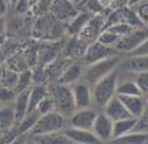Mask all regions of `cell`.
Wrapping results in <instances>:
<instances>
[{
    "label": "cell",
    "mask_w": 148,
    "mask_h": 144,
    "mask_svg": "<svg viewBox=\"0 0 148 144\" xmlns=\"http://www.w3.org/2000/svg\"><path fill=\"white\" fill-rule=\"evenodd\" d=\"M119 37H117L114 33H112L110 30H108L106 28H105V30L102 32V33L98 36L97 38V42L101 45H103V46H108V47H115V45L119 42Z\"/></svg>",
    "instance_id": "cell-28"
},
{
    "label": "cell",
    "mask_w": 148,
    "mask_h": 144,
    "mask_svg": "<svg viewBox=\"0 0 148 144\" xmlns=\"http://www.w3.org/2000/svg\"><path fill=\"white\" fill-rule=\"evenodd\" d=\"M39 0H29V4H30V8H33L34 5H36L37 3H38Z\"/></svg>",
    "instance_id": "cell-43"
},
{
    "label": "cell",
    "mask_w": 148,
    "mask_h": 144,
    "mask_svg": "<svg viewBox=\"0 0 148 144\" xmlns=\"http://www.w3.org/2000/svg\"><path fill=\"white\" fill-rule=\"evenodd\" d=\"M53 1H54V0H39L38 3L33 7L34 12H36L37 14H42V16H43V14H45L46 12L50 9L51 3H53Z\"/></svg>",
    "instance_id": "cell-36"
},
{
    "label": "cell",
    "mask_w": 148,
    "mask_h": 144,
    "mask_svg": "<svg viewBox=\"0 0 148 144\" xmlns=\"http://www.w3.org/2000/svg\"><path fill=\"white\" fill-rule=\"evenodd\" d=\"M68 139L73 144H102L90 130H79V128L67 127L63 130Z\"/></svg>",
    "instance_id": "cell-19"
},
{
    "label": "cell",
    "mask_w": 148,
    "mask_h": 144,
    "mask_svg": "<svg viewBox=\"0 0 148 144\" xmlns=\"http://www.w3.org/2000/svg\"><path fill=\"white\" fill-rule=\"evenodd\" d=\"M134 131L148 134V104H147V108H145L144 113L136 119V126H135Z\"/></svg>",
    "instance_id": "cell-34"
},
{
    "label": "cell",
    "mask_w": 148,
    "mask_h": 144,
    "mask_svg": "<svg viewBox=\"0 0 148 144\" xmlns=\"http://www.w3.org/2000/svg\"><path fill=\"white\" fill-rule=\"evenodd\" d=\"M68 127V119L59 114L58 111H50L47 114L39 115L37 122L29 131V136H38L45 135V134L58 132L63 131Z\"/></svg>",
    "instance_id": "cell-4"
},
{
    "label": "cell",
    "mask_w": 148,
    "mask_h": 144,
    "mask_svg": "<svg viewBox=\"0 0 148 144\" xmlns=\"http://www.w3.org/2000/svg\"><path fill=\"white\" fill-rule=\"evenodd\" d=\"M118 69L123 72H148V55H139V56H123Z\"/></svg>",
    "instance_id": "cell-14"
},
{
    "label": "cell",
    "mask_w": 148,
    "mask_h": 144,
    "mask_svg": "<svg viewBox=\"0 0 148 144\" xmlns=\"http://www.w3.org/2000/svg\"><path fill=\"white\" fill-rule=\"evenodd\" d=\"M118 76H119V69H114L109 75L102 77L100 81L90 86L92 92V108L97 111H101L105 105L115 97V89H117Z\"/></svg>",
    "instance_id": "cell-1"
},
{
    "label": "cell",
    "mask_w": 148,
    "mask_h": 144,
    "mask_svg": "<svg viewBox=\"0 0 148 144\" xmlns=\"http://www.w3.org/2000/svg\"><path fill=\"white\" fill-rule=\"evenodd\" d=\"M97 113L98 111L93 108L75 110L72 115L68 118V127L79 128V130H92Z\"/></svg>",
    "instance_id": "cell-11"
},
{
    "label": "cell",
    "mask_w": 148,
    "mask_h": 144,
    "mask_svg": "<svg viewBox=\"0 0 148 144\" xmlns=\"http://www.w3.org/2000/svg\"><path fill=\"white\" fill-rule=\"evenodd\" d=\"M25 144H38V143H37V141L34 140L32 136H28V139L25 140Z\"/></svg>",
    "instance_id": "cell-42"
},
{
    "label": "cell",
    "mask_w": 148,
    "mask_h": 144,
    "mask_svg": "<svg viewBox=\"0 0 148 144\" xmlns=\"http://www.w3.org/2000/svg\"><path fill=\"white\" fill-rule=\"evenodd\" d=\"M106 29L110 30L112 33H114L115 36L119 37V38H123L125 36L130 34L134 29H136V28L132 26V25H129V24H113V25L106 26Z\"/></svg>",
    "instance_id": "cell-31"
},
{
    "label": "cell",
    "mask_w": 148,
    "mask_h": 144,
    "mask_svg": "<svg viewBox=\"0 0 148 144\" xmlns=\"http://www.w3.org/2000/svg\"><path fill=\"white\" fill-rule=\"evenodd\" d=\"M132 79H134L136 86L139 88L142 96H147L148 94V72L132 73Z\"/></svg>",
    "instance_id": "cell-30"
},
{
    "label": "cell",
    "mask_w": 148,
    "mask_h": 144,
    "mask_svg": "<svg viewBox=\"0 0 148 144\" xmlns=\"http://www.w3.org/2000/svg\"><path fill=\"white\" fill-rule=\"evenodd\" d=\"M49 11L54 19L64 24H68L79 13L71 0H54Z\"/></svg>",
    "instance_id": "cell-10"
},
{
    "label": "cell",
    "mask_w": 148,
    "mask_h": 144,
    "mask_svg": "<svg viewBox=\"0 0 148 144\" xmlns=\"http://www.w3.org/2000/svg\"><path fill=\"white\" fill-rule=\"evenodd\" d=\"M14 125H16V119H14L12 106H3L0 109V143L5 138L7 134L13 128Z\"/></svg>",
    "instance_id": "cell-21"
},
{
    "label": "cell",
    "mask_w": 148,
    "mask_h": 144,
    "mask_svg": "<svg viewBox=\"0 0 148 144\" xmlns=\"http://www.w3.org/2000/svg\"><path fill=\"white\" fill-rule=\"evenodd\" d=\"M139 55H148V38L140 46H138L134 51H131L129 55L126 56H139Z\"/></svg>",
    "instance_id": "cell-37"
},
{
    "label": "cell",
    "mask_w": 148,
    "mask_h": 144,
    "mask_svg": "<svg viewBox=\"0 0 148 144\" xmlns=\"http://www.w3.org/2000/svg\"><path fill=\"white\" fill-rule=\"evenodd\" d=\"M113 24H129L135 28L144 26L134 9L127 5H122L121 8L114 9L113 12H110V14L106 16V26L113 25Z\"/></svg>",
    "instance_id": "cell-7"
},
{
    "label": "cell",
    "mask_w": 148,
    "mask_h": 144,
    "mask_svg": "<svg viewBox=\"0 0 148 144\" xmlns=\"http://www.w3.org/2000/svg\"><path fill=\"white\" fill-rule=\"evenodd\" d=\"M83 69H84V66L81 64V62L72 60L66 67V69L63 71V73L60 75V77L58 79L56 83L62 84V85H67V86L73 85L75 83L81 80V77H83Z\"/></svg>",
    "instance_id": "cell-15"
},
{
    "label": "cell",
    "mask_w": 148,
    "mask_h": 144,
    "mask_svg": "<svg viewBox=\"0 0 148 144\" xmlns=\"http://www.w3.org/2000/svg\"><path fill=\"white\" fill-rule=\"evenodd\" d=\"M88 45L85 42H83L81 39H79L77 37H71L68 39V42L64 45V47L62 49L63 53H62V56L63 58L71 59V60H81V58L85 54V50H87Z\"/></svg>",
    "instance_id": "cell-16"
},
{
    "label": "cell",
    "mask_w": 148,
    "mask_h": 144,
    "mask_svg": "<svg viewBox=\"0 0 148 144\" xmlns=\"http://www.w3.org/2000/svg\"><path fill=\"white\" fill-rule=\"evenodd\" d=\"M1 43H3V38H0V46H1Z\"/></svg>",
    "instance_id": "cell-45"
},
{
    "label": "cell",
    "mask_w": 148,
    "mask_h": 144,
    "mask_svg": "<svg viewBox=\"0 0 148 144\" xmlns=\"http://www.w3.org/2000/svg\"><path fill=\"white\" fill-rule=\"evenodd\" d=\"M90 131L102 144L110 143L113 140V121L102 111H98Z\"/></svg>",
    "instance_id": "cell-9"
},
{
    "label": "cell",
    "mask_w": 148,
    "mask_h": 144,
    "mask_svg": "<svg viewBox=\"0 0 148 144\" xmlns=\"http://www.w3.org/2000/svg\"><path fill=\"white\" fill-rule=\"evenodd\" d=\"M3 106H4V105H3V104H1V102H0V109L3 108Z\"/></svg>",
    "instance_id": "cell-46"
},
{
    "label": "cell",
    "mask_w": 148,
    "mask_h": 144,
    "mask_svg": "<svg viewBox=\"0 0 148 144\" xmlns=\"http://www.w3.org/2000/svg\"><path fill=\"white\" fill-rule=\"evenodd\" d=\"M17 77H18V73L14 71H11V69H5L1 73V77H0V84L9 89H13L17 84Z\"/></svg>",
    "instance_id": "cell-29"
},
{
    "label": "cell",
    "mask_w": 148,
    "mask_h": 144,
    "mask_svg": "<svg viewBox=\"0 0 148 144\" xmlns=\"http://www.w3.org/2000/svg\"><path fill=\"white\" fill-rule=\"evenodd\" d=\"M8 29V24H7V19L5 17H0V38H4Z\"/></svg>",
    "instance_id": "cell-39"
},
{
    "label": "cell",
    "mask_w": 148,
    "mask_h": 144,
    "mask_svg": "<svg viewBox=\"0 0 148 144\" xmlns=\"http://www.w3.org/2000/svg\"><path fill=\"white\" fill-rule=\"evenodd\" d=\"M33 85V72L30 69H26L24 72H20L18 77H17V84L14 86V92L20 93V92H24L26 89H30V86Z\"/></svg>",
    "instance_id": "cell-27"
},
{
    "label": "cell",
    "mask_w": 148,
    "mask_h": 144,
    "mask_svg": "<svg viewBox=\"0 0 148 144\" xmlns=\"http://www.w3.org/2000/svg\"><path fill=\"white\" fill-rule=\"evenodd\" d=\"M108 144H148V134L132 131L127 135L114 139Z\"/></svg>",
    "instance_id": "cell-26"
},
{
    "label": "cell",
    "mask_w": 148,
    "mask_h": 144,
    "mask_svg": "<svg viewBox=\"0 0 148 144\" xmlns=\"http://www.w3.org/2000/svg\"><path fill=\"white\" fill-rule=\"evenodd\" d=\"M147 38H148V26L136 28L130 34L121 38L119 42L115 45L114 49L119 54H122L123 56H126V55H129L131 51H134L138 46H140Z\"/></svg>",
    "instance_id": "cell-6"
},
{
    "label": "cell",
    "mask_w": 148,
    "mask_h": 144,
    "mask_svg": "<svg viewBox=\"0 0 148 144\" xmlns=\"http://www.w3.org/2000/svg\"><path fill=\"white\" fill-rule=\"evenodd\" d=\"M47 88H49V97L53 101L55 111H58L59 114H62L63 117H66L68 119L73 114V111L76 110L71 86L53 83L50 85H47Z\"/></svg>",
    "instance_id": "cell-3"
},
{
    "label": "cell",
    "mask_w": 148,
    "mask_h": 144,
    "mask_svg": "<svg viewBox=\"0 0 148 144\" xmlns=\"http://www.w3.org/2000/svg\"><path fill=\"white\" fill-rule=\"evenodd\" d=\"M118 98L125 105L130 115L135 119L139 118L147 108V101L144 96H118Z\"/></svg>",
    "instance_id": "cell-17"
},
{
    "label": "cell",
    "mask_w": 148,
    "mask_h": 144,
    "mask_svg": "<svg viewBox=\"0 0 148 144\" xmlns=\"http://www.w3.org/2000/svg\"><path fill=\"white\" fill-rule=\"evenodd\" d=\"M144 26H148V0H140L132 8Z\"/></svg>",
    "instance_id": "cell-32"
},
{
    "label": "cell",
    "mask_w": 148,
    "mask_h": 144,
    "mask_svg": "<svg viewBox=\"0 0 148 144\" xmlns=\"http://www.w3.org/2000/svg\"><path fill=\"white\" fill-rule=\"evenodd\" d=\"M71 92H72L76 110L92 108V92H90V86L85 81L80 80L71 85Z\"/></svg>",
    "instance_id": "cell-12"
},
{
    "label": "cell",
    "mask_w": 148,
    "mask_h": 144,
    "mask_svg": "<svg viewBox=\"0 0 148 144\" xmlns=\"http://www.w3.org/2000/svg\"><path fill=\"white\" fill-rule=\"evenodd\" d=\"M55 109H54V104H53V101H51V98L49 97H46V98H43V100L39 102V105L37 106V109H36V111L39 114V115H43V114H47V113H50V111H54Z\"/></svg>",
    "instance_id": "cell-35"
},
{
    "label": "cell",
    "mask_w": 148,
    "mask_h": 144,
    "mask_svg": "<svg viewBox=\"0 0 148 144\" xmlns=\"http://www.w3.org/2000/svg\"><path fill=\"white\" fill-rule=\"evenodd\" d=\"M14 97H16V92L13 89H9L0 84V102L3 104L4 106L12 105Z\"/></svg>",
    "instance_id": "cell-33"
},
{
    "label": "cell",
    "mask_w": 148,
    "mask_h": 144,
    "mask_svg": "<svg viewBox=\"0 0 148 144\" xmlns=\"http://www.w3.org/2000/svg\"><path fill=\"white\" fill-rule=\"evenodd\" d=\"M102 111L105 115H108L113 122H117V121H122V119H127V118H132L129 114L127 109L125 108L121 100L118 98V96L113 97L109 102L105 105V108L102 109Z\"/></svg>",
    "instance_id": "cell-18"
},
{
    "label": "cell",
    "mask_w": 148,
    "mask_h": 144,
    "mask_svg": "<svg viewBox=\"0 0 148 144\" xmlns=\"http://www.w3.org/2000/svg\"><path fill=\"white\" fill-rule=\"evenodd\" d=\"M122 59H123V55L117 54V55L109 56V58L102 59L100 62H96V63L89 64V66H85L83 69L81 80L85 81L89 86L95 85L102 77H105L106 75H109L110 72L117 69L118 66L121 64V62H122Z\"/></svg>",
    "instance_id": "cell-2"
},
{
    "label": "cell",
    "mask_w": 148,
    "mask_h": 144,
    "mask_svg": "<svg viewBox=\"0 0 148 144\" xmlns=\"http://www.w3.org/2000/svg\"><path fill=\"white\" fill-rule=\"evenodd\" d=\"M32 88V86H30ZM29 91L26 89L24 92H20L16 94L13 102H12V109H13V114H14V119L16 123H18L20 121H23L28 114V106H29Z\"/></svg>",
    "instance_id": "cell-20"
},
{
    "label": "cell",
    "mask_w": 148,
    "mask_h": 144,
    "mask_svg": "<svg viewBox=\"0 0 148 144\" xmlns=\"http://www.w3.org/2000/svg\"><path fill=\"white\" fill-rule=\"evenodd\" d=\"M49 96V88L47 84H34L32 85L29 91V106H28V114L32 111H36L37 106L39 105L43 98Z\"/></svg>",
    "instance_id": "cell-22"
},
{
    "label": "cell",
    "mask_w": 148,
    "mask_h": 144,
    "mask_svg": "<svg viewBox=\"0 0 148 144\" xmlns=\"http://www.w3.org/2000/svg\"><path fill=\"white\" fill-rule=\"evenodd\" d=\"M106 28V14L96 13L89 19V21L85 24L81 32L79 33L77 38L85 42L87 45H90L97 41L98 36L102 33Z\"/></svg>",
    "instance_id": "cell-5"
},
{
    "label": "cell",
    "mask_w": 148,
    "mask_h": 144,
    "mask_svg": "<svg viewBox=\"0 0 148 144\" xmlns=\"http://www.w3.org/2000/svg\"><path fill=\"white\" fill-rule=\"evenodd\" d=\"M32 138L38 144H73L66 136V134L63 131L45 134V135H38V136H32Z\"/></svg>",
    "instance_id": "cell-24"
},
{
    "label": "cell",
    "mask_w": 148,
    "mask_h": 144,
    "mask_svg": "<svg viewBox=\"0 0 148 144\" xmlns=\"http://www.w3.org/2000/svg\"><path fill=\"white\" fill-rule=\"evenodd\" d=\"M8 12V0H0V17H5Z\"/></svg>",
    "instance_id": "cell-40"
},
{
    "label": "cell",
    "mask_w": 148,
    "mask_h": 144,
    "mask_svg": "<svg viewBox=\"0 0 148 144\" xmlns=\"http://www.w3.org/2000/svg\"><path fill=\"white\" fill-rule=\"evenodd\" d=\"M119 54L114 47H108V46H103V45L98 43L97 41L93 42V43L88 45L87 50H85V54L84 56L81 58V64L84 67L85 66H89V64H93L96 62H100L102 59H106L109 56H113V55H117ZM122 55V54H121Z\"/></svg>",
    "instance_id": "cell-8"
},
{
    "label": "cell",
    "mask_w": 148,
    "mask_h": 144,
    "mask_svg": "<svg viewBox=\"0 0 148 144\" xmlns=\"http://www.w3.org/2000/svg\"><path fill=\"white\" fill-rule=\"evenodd\" d=\"M135 126H136V119L135 118H127L113 122V140L132 132L135 130Z\"/></svg>",
    "instance_id": "cell-25"
},
{
    "label": "cell",
    "mask_w": 148,
    "mask_h": 144,
    "mask_svg": "<svg viewBox=\"0 0 148 144\" xmlns=\"http://www.w3.org/2000/svg\"><path fill=\"white\" fill-rule=\"evenodd\" d=\"M93 14L90 12H79L72 20L67 24V33L70 37H77L81 29L85 26L89 19Z\"/></svg>",
    "instance_id": "cell-23"
},
{
    "label": "cell",
    "mask_w": 148,
    "mask_h": 144,
    "mask_svg": "<svg viewBox=\"0 0 148 144\" xmlns=\"http://www.w3.org/2000/svg\"><path fill=\"white\" fill-rule=\"evenodd\" d=\"M115 94L117 96H142L139 88L136 86L134 79H132L131 72L119 71Z\"/></svg>",
    "instance_id": "cell-13"
},
{
    "label": "cell",
    "mask_w": 148,
    "mask_h": 144,
    "mask_svg": "<svg viewBox=\"0 0 148 144\" xmlns=\"http://www.w3.org/2000/svg\"><path fill=\"white\" fill-rule=\"evenodd\" d=\"M100 1V4L102 5V8H105V7H110L114 4L115 0H98Z\"/></svg>",
    "instance_id": "cell-41"
},
{
    "label": "cell",
    "mask_w": 148,
    "mask_h": 144,
    "mask_svg": "<svg viewBox=\"0 0 148 144\" xmlns=\"http://www.w3.org/2000/svg\"><path fill=\"white\" fill-rule=\"evenodd\" d=\"M144 98H145V101H147V104H148V94L147 96H144Z\"/></svg>",
    "instance_id": "cell-44"
},
{
    "label": "cell",
    "mask_w": 148,
    "mask_h": 144,
    "mask_svg": "<svg viewBox=\"0 0 148 144\" xmlns=\"http://www.w3.org/2000/svg\"><path fill=\"white\" fill-rule=\"evenodd\" d=\"M13 5H14V11H16L17 13H24V12H26L30 8L29 0H17Z\"/></svg>",
    "instance_id": "cell-38"
}]
</instances>
